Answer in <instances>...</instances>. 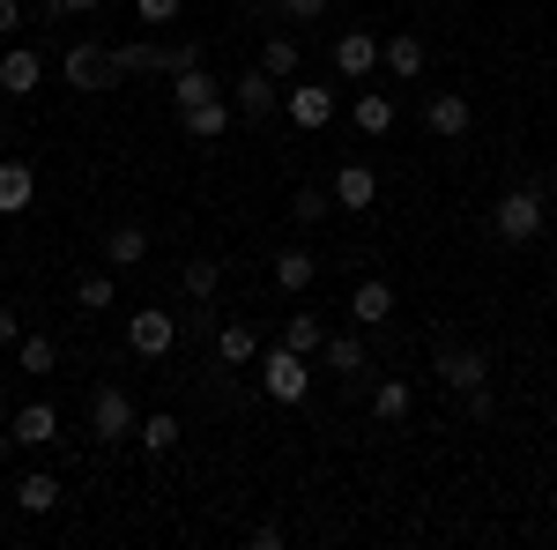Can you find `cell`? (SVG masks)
I'll list each match as a JSON object with an SVG mask.
<instances>
[{
  "instance_id": "cell-1",
  "label": "cell",
  "mask_w": 557,
  "mask_h": 550,
  "mask_svg": "<svg viewBox=\"0 0 557 550\" xmlns=\"http://www.w3.org/2000/svg\"><path fill=\"white\" fill-rule=\"evenodd\" d=\"M543 216H550V194L543 186H513V194H498L491 231H498V246H535L543 239Z\"/></svg>"
},
{
  "instance_id": "cell-2",
  "label": "cell",
  "mask_w": 557,
  "mask_h": 550,
  "mask_svg": "<svg viewBox=\"0 0 557 550\" xmlns=\"http://www.w3.org/2000/svg\"><path fill=\"white\" fill-rule=\"evenodd\" d=\"M431 380L454 387V394L491 387V350H475V342H438V350H431Z\"/></svg>"
},
{
  "instance_id": "cell-3",
  "label": "cell",
  "mask_w": 557,
  "mask_h": 550,
  "mask_svg": "<svg viewBox=\"0 0 557 550\" xmlns=\"http://www.w3.org/2000/svg\"><path fill=\"white\" fill-rule=\"evenodd\" d=\"M134 431H141V417H134V394L127 387H97V394H89V439H104V447H120V439H134Z\"/></svg>"
},
{
  "instance_id": "cell-4",
  "label": "cell",
  "mask_w": 557,
  "mask_h": 550,
  "mask_svg": "<svg viewBox=\"0 0 557 550\" xmlns=\"http://www.w3.org/2000/svg\"><path fill=\"white\" fill-rule=\"evenodd\" d=\"M260 387H268V402H283V410L305 402V387H312V357H298V350L275 342V350L260 357Z\"/></svg>"
},
{
  "instance_id": "cell-5",
  "label": "cell",
  "mask_w": 557,
  "mask_h": 550,
  "mask_svg": "<svg viewBox=\"0 0 557 550\" xmlns=\"http://www.w3.org/2000/svg\"><path fill=\"white\" fill-rule=\"evenodd\" d=\"M172 342H178V320L164 313V305H141L127 320V350L141 357V365H157V357H172Z\"/></svg>"
},
{
  "instance_id": "cell-6",
  "label": "cell",
  "mask_w": 557,
  "mask_h": 550,
  "mask_svg": "<svg viewBox=\"0 0 557 550\" xmlns=\"http://www.w3.org/2000/svg\"><path fill=\"white\" fill-rule=\"evenodd\" d=\"M283 112H290V127H298V134H327V127H335V89H327V83H290Z\"/></svg>"
},
{
  "instance_id": "cell-7",
  "label": "cell",
  "mask_w": 557,
  "mask_h": 550,
  "mask_svg": "<svg viewBox=\"0 0 557 550\" xmlns=\"http://www.w3.org/2000/svg\"><path fill=\"white\" fill-rule=\"evenodd\" d=\"M60 68H67V83L75 89H112L120 83V68H112V45H67V60H60Z\"/></svg>"
},
{
  "instance_id": "cell-8",
  "label": "cell",
  "mask_w": 557,
  "mask_h": 550,
  "mask_svg": "<svg viewBox=\"0 0 557 550\" xmlns=\"http://www.w3.org/2000/svg\"><path fill=\"white\" fill-rule=\"evenodd\" d=\"M469 97H461V89H431L424 97V127H431V142H461V134H469Z\"/></svg>"
},
{
  "instance_id": "cell-9",
  "label": "cell",
  "mask_w": 557,
  "mask_h": 550,
  "mask_svg": "<svg viewBox=\"0 0 557 550\" xmlns=\"http://www.w3.org/2000/svg\"><path fill=\"white\" fill-rule=\"evenodd\" d=\"M335 75H349V83L380 75V38H372V30H343V38H335Z\"/></svg>"
},
{
  "instance_id": "cell-10",
  "label": "cell",
  "mask_w": 557,
  "mask_h": 550,
  "mask_svg": "<svg viewBox=\"0 0 557 550\" xmlns=\"http://www.w3.org/2000/svg\"><path fill=\"white\" fill-rule=\"evenodd\" d=\"M327 194H335V209L364 216L372 201H380V171H372V164H343V171H335V186H327Z\"/></svg>"
},
{
  "instance_id": "cell-11",
  "label": "cell",
  "mask_w": 557,
  "mask_h": 550,
  "mask_svg": "<svg viewBox=\"0 0 557 550\" xmlns=\"http://www.w3.org/2000/svg\"><path fill=\"white\" fill-rule=\"evenodd\" d=\"M231 112H238V120H268V112H275V75H268V68H246V75L231 83Z\"/></svg>"
},
{
  "instance_id": "cell-12",
  "label": "cell",
  "mask_w": 557,
  "mask_h": 550,
  "mask_svg": "<svg viewBox=\"0 0 557 550\" xmlns=\"http://www.w3.org/2000/svg\"><path fill=\"white\" fill-rule=\"evenodd\" d=\"M38 83H45V60L30 45H8V52H0V97H30Z\"/></svg>"
},
{
  "instance_id": "cell-13",
  "label": "cell",
  "mask_w": 557,
  "mask_h": 550,
  "mask_svg": "<svg viewBox=\"0 0 557 550\" xmlns=\"http://www.w3.org/2000/svg\"><path fill=\"white\" fill-rule=\"evenodd\" d=\"M424 38H417V30H394V38L380 45V68L386 75H394V83H417V75H424Z\"/></svg>"
},
{
  "instance_id": "cell-14",
  "label": "cell",
  "mask_w": 557,
  "mask_h": 550,
  "mask_svg": "<svg viewBox=\"0 0 557 550\" xmlns=\"http://www.w3.org/2000/svg\"><path fill=\"white\" fill-rule=\"evenodd\" d=\"M8 439H15V447H52V439H60V410H52V402H23L15 424H8Z\"/></svg>"
},
{
  "instance_id": "cell-15",
  "label": "cell",
  "mask_w": 557,
  "mask_h": 550,
  "mask_svg": "<svg viewBox=\"0 0 557 550\" xmlns=\"http://www.w3.org/2000/svg\"><path fill=\"white\" fill-rule=\"evenodd\" d=\"M349 320H357V328H380V320H394V283L364 276V283L349 291Z\"/></svg>"
},
{
  "instance_id": "cell-16",
  "label": "cell",
  "mask_w": 557,
  "mask_h": 550,
  "mask_svg": "<svg viewBox=\"0 0 557 550\" xmlns=\"http://www.w3.org/2000/svg\"><path fill=\"white\" fill-rule=\"evenodd\" d=\"M141 260H149V231L141 223H112L104 231V268L120 276V268H141Z\"/></svg>"
},
{
  "instance_id": "cell-17",
  "label": "cell",
  "mask_w": 557,
  "mask_h": 550,
  "mask_svg": "<svg viewBox=\"0 0 557 550\" xmlns=\"http://www.w3.org/2000/svg\"><path fill=\"white\" fill-rule=\"evenodd\" d=\"M275 283L290 297L312 291V283H320V254H312V246H283V254H275Z\"/></svg>"
},
{
  "instance_id": "cell-18",
  "label": "cell",
  "mask_w": 557,
  "mask_h": 550,
  "mask_svg": "<svg viewBox=\"0 0 557 550\" xmlns=\"http://www.w3.org/2000/svg\"><path fill=\"white\" fill-rule=\"evenodd\" d=\"M253 357H260L253 320H223V328H215V365H253Z\"/></svg>"
},
{
  "instance_id": "cell-19",
  "label": "cell",
  "mask_w": 557,
  "mask_h": 550,
  "mask_svg": "<svg viewBox=\"0 0 557 550\" xmlns=\"http://www.w3.org/2000/svg\"><path fill=\"white\" fill-rule=\"evenodd\" d=\"M349 120H357V134H380V142H386L401 112H394V97H386V89H364V97L349 105Z\"/></svg>"
},
{
  "instance_id": "cell-20",
  "label": "cell",
  "mask_w": 557,
  "mask_h": 550,
  "mask_svg": "<svg viewBox=\"0 0 557 550\" xmlns=\"http://www.w3.org/2000/svg\"><path fill=\"white\" fill-rule=\"evenodd\" d=\"M178 127H186V142H223V134H231V105H223V97H209V105L178 112Z\"/></svg>"
},
{
  "instance_id": "cell-21",
  "label": "cell",
  "mask_w": 557,
  "mask_h": 550,
  "mask_svg": "<svg viewBox=\"0 0 557 550\" xmlns=\"http://www.w3.org/2000/svg\"><path fill=\"white\" fill-rule=\"evenodd\" d=\"M209 97H223V83L209 75V60H201V68H178V75H172V105H178V112H194V105H209Z\"/></svg>"
},
{
  "instance_id": "cell-22",
  "label": "cell",
  "mask_w": 557,
  "mask_h": 550,
  "mask_svg": "<svg viewBox=\"0 0 557 550\" xmlns=\"http://www.w3.org/2000/svg\"><path fill=\"white\" fill-rule=\"evenodd\" d=\"M30 201H38V179H30V164L8 157V164H0V216H23Z\"/></svg>"
},
{
  "instance_id": "cell-23",
  "label": "cell",
  "mask_w": 557,
  "mask_h": 550,
  "mask_svg": "<svg viewBox=\"0 0 557 550\" xmlns=\"http://www.w3.org/2000/svg\"><path fill=\"white\" fill-rule=\"evenodd\" d=\"M409 410H417V387L409 380H380L372 387V417L380 424H409Z\"/></svg>"
},
{
  "instance_id": "cell-24",
  "label": "cell",
  "mask_w": 557,
  "mask_h": 550,
  "mask_svg": "<svg viewBox=\"0 0 557 550\" xmlns=\"http://www.w3.org/2000/svg\"><path fill=\"white\" fill-rule=\"evenodd\" d=\"M15 506H23V513H52V506H60V476H45V468L15 476Z\"/></svg>"
},
{
  "instance_id": "cell-25",
  "label": "cell",
  "mask_w": 557,
  "mask_h": 550,
  "mask_svg": "<svg viewBox=\"0 0 557 550\" xmlns=\"http://www.w3.org/2000/svg\"><path fill=\"white\" fill-rule=\"evenodd\" d=\"M320 365H327L335 380H357V372H364V335H327Z\"/></svg>"
},
{
  "instance_id": "cell-26",
  "label": "cell",
  "mask_w": 557,
  "mask_h": 550,
  "mask_svg": "<svg viewBox=\"0 0 557 550\" xmlns=\"http://www.w3.org/2000/svg\"><path fill=\"white\" fill-rule=\"evenodd\" d=\"M283 350H298V357H320V350H327V328H320V313H290V320H283Z\"/></svg>"
},
{
  "instance_id": "cell-27",
  "label": "cell",
  "mask_w": 557,
  "mask_h": 550,
  "mask_svg": "<svg viewBox=\"0 0 557 550\" xmlns=\"http://www.w3.org/2000/svg\"><path fill=\"white\" fill-rule=\"evenodd\" d=\"M15 357H23V380H52L60 342H52V335H23V342H15Z\"/></svg>"
},
{
  "instance_id": "cell-28",
  "label": "cell",
  "mask_w": 557,
  "mask_h": 550,
  "mask_svg": "<svg viewBox=\"0 0 557 550\" xmlns=\"http://www.w3.org/2000/svg\"><path fill=\"white\" fill-rule=\"evenodd\" d=\"M327 209H335V194H327V186H298V194H290V223H298V231L327 223Z\"/></svg>"
},
{
  "instance_id": "cell-29",
  "label": "cell",
  "mask_w": 557,
  "mask_h": 550,
  "mask_svg": "<svg viewBox=\"0 0 557 550\" xmlns=\"http://www.w3.org/2000/svg\"><path fill=\"white\" fill-rule=\"evenodd\" d=\"M178 283H186V297H194V305H209L215 283H223V268H215V260H186V268H178Z\"/></svg>"
},
{
  "instance_id": "cell-30",
  "label": "cell",
  "mask_w": 557,
  "mask_h": 550,
  "mask_svg": "<svg viewBox=\"0 0 557 550\" xmlns=\"http://www.w3.org/2000/svg\"><path fill=\"white\" fill-rule=\"evenodd\" d=\"M134 439H141V454H172V447H178V417H164V410H157V417H141V431H134Z\"/></svg>"
},
{
  "instance_id": "cell-31",
  "label": "cell",
  "mask_w": 557,
  "mask_h": 550,
  "mask_svg": "<svg viewBox=\"0 0 557 550\" xmlns=\"http://www.w3.org/2000/svg\"><path fill=\"white\" fill-rule=\"evenodd\" d=\"M75 305H83V313H104V305H112V268H97V276H75Z\"/></svg>"
},
{
  "instance_id": "cell-32",
  "label": "cell",
  "mask_w": 557,
  "mask_h": 550,
  "mask_svg": "<svg viewBox=\"0 0 557 550\" xmlns=\"http://www.w3.org/2000/svg\"><path fill=\"white\" fill-rule=\"evenodd\" d=\"M260 68H268L275 83H283V75H298V38H268V45H260Z\"/></svg>"
},
{
  "instance_id": "cell-33",
  "label": "cell",
  "mask_w": 557,
  "mask_h": 550,
  "mask_svg": "<svg viewBox=\"0 0 557 550\" xmlns=\"http://www.w3.org/2000/svg\"><path fill=\"white\" fill-rule=\"evenodd\" d=\"M186 0H134V23H178Z\"/></svg>"
},
{
  "instance_id": "cell-34",
  "label": "cell",
  "mask_w": 557,
  "mask_h": 550,
  "mask_svg": "<svg viewBox=\"0 0 557 550\" xmlns=\"http://www.w3.org/2000/svg\"><path fill=\"white\" fill-rule=\"evenodd\" d=\"M97 8H104V0H45V15H52V23H60V15H97Z\"/></svg>"
},
{
  "instance_id": "cell-35",
  "label": "cell",
  "mask_w": 557,
  "mask_h": 550,
  "mask_svg": "<svg viewBox=\"0 0 557 550\" xmlns=\"http://www.w3.org/2000/svg\"><path fill=\"white\" fill-rule=\"evenodd\" d=\"M15 342H23V313H15V305H0V350H15Z\"/></svg>"
},
{
  "instance_id": "cell-36",
  "label": "cell",
  "mask_w": 557,
  "mask_h": 550,
  "mask_svg": "<svg viewBox=\"0 0 557 550\" xmlns=\"http://www.w3.org/2000/svg\"><path fill=\"white\" fill-rule=\"evenodd\" d=\"M275 8H283L290 23H320V8H327V0H275Z\"/></svg>"
},
{
  "instance_id": "cell-37",
  "label": "cell",
  "mask_w": 557,
  "mask_h": 550,
  "mask_svg": "<svg viewBox=\"0 0 557 550\" xmlns=\"http://www.w3.org/2000/svg\"><path fill=\"white\" fill-rule=\"evenodd\" d=\"M15 30H23V0H0V45L15 38Z\"/></svg>"
},
{
  "instance_id": "cell-38",
  "label": "cell",
  "mask_w": 557,
  "mask_h": 550,
  "mask_svg": "<svg viewBox=\"0 0 557 550\" xmlns=\"http://www.w3.org/2000/svg\"><path fill=\"white\" fill-rule=\"evenodd\" d=\"M246 543H253V550H283V528H275V521H260V528L246 536Z\"/></svg>"
},
{
  "instance_id": "cell-39",
  "label": "cell",
  "mask_w": 557,
  "mask_h": 550,
  "mask_svg": "<svg viewBox=\"0 0 557 550\" xmlns=\"http://www.w3.org/2000/svg\"><path fill=\"white\" fill-rule=\"evenodd\" d=\"M0 134H8V105H0Z\"/></svg>"
},
{
  "instance_id": "cell-40",
  "label": "cell",
  "mask_w": 557,
  "mask_h": 550,
  "mask_svg": "<svg viewBox=\"0 0 557 550\" xmlns=\"http://www.w3.org/2000/svg\"><path fill=\"white\" fill-rule=\"evenodd\" d=\"M550 201H557V186H550Z\"/></svg>"
}]
</instances>
